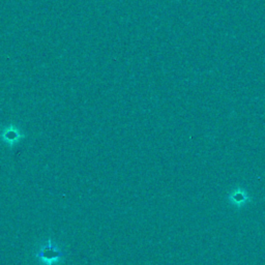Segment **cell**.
Returning a JSON list of instances; mask_svg holds the SVG:
<instances>
[{
  "label": "cell",
  "mask_w": 265,
  "mask_h": 265,
  "mask_svg": "<svg viewBox=\"0 0 265 265\" xmlns=\"http://www.w3.org/2000/svg\"><path fill=\"white\" fill-rule=\"evenodd\" d=\"M66 255L65 252L60 251L57 247H55L51 240H48L47 243L39 249L36 256L46 265H53L60 261Z\"/></svg>",
  "instance_id": "obj_1"
},
{
  "label": "cell",
  "mask_w": 265,
  "mask_h": 265,
  "mask_svg": "<svg viewBox=\"0 0 265 265\" xmlns=\"http://www.w3.org/2000/svg\"><path fill=\"white\" fill-rule=\"evenodd\" d=\"M1 137L6 144L14 146L16 143H18L20 140L24 138V135H22L17 128L9 127V128L4 130Z\"/></svg>",
  "instance_id": "obj_2"
},
{
  "label": "cell",
  "mask_w": 265,
  "mask_h": 265,
  "mask_svg": "<svg viewBox=\"0 0 265 265\" xmlns=\"http://www.w3.org/2000/svg\"><path fill=\"white\" fill-rule=\"evenodd\" d=\"M249 200H250L249 195L247 194V192L242 189H236L229 195L230 203L236 207H241L242 205H246Z\"/></svg>",
  "instance_id": "obj_3"
}]
</instances>
